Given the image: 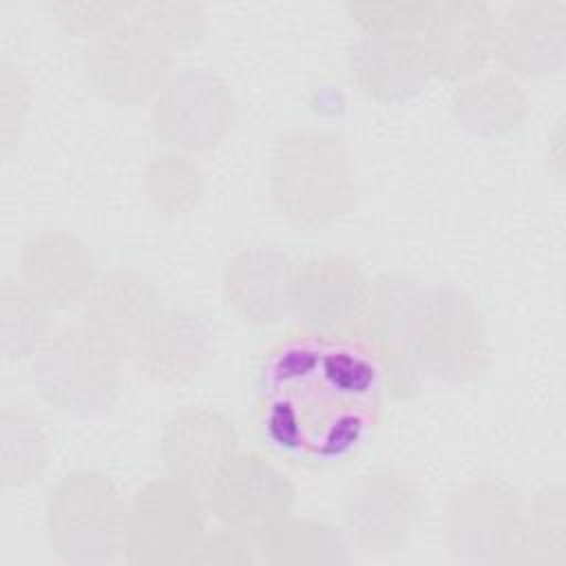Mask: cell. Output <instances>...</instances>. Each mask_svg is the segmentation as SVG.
I'll return each mask as SVG.
<instances>
[{
  "label": "cell",
  "mask_w": 566,
  "mask_h": 566,
  "mask_svg": "<svg viewBox=\"0 0 566 566\" xmlns=\"http://www.w3.org/2000/svg\"><path fill=\"white\" fill-rule=\"evenodd\" d=\"M382 374L352 334L294 327L265 352L254 385L261 438L303 469L347 462L382 420Z\"/></svg>",
  "instance_id": "6da1fadb"
},
{
  "label": "cell",
  "mask_w": 566,
  "mask_h": 566,
  "mask_svg": "<svg viewBox=\"0 0 566 566\" xmlns=\"http://www.w3.org/2000/svg\"><path fill=\"white\" fill-rule=\"evenodd\" d=\"M270 197L281 217L303 230L345 217L356 203L345 137L327 128H292L279 135L270 157Z\"/></svg>",
  "instance_id": "7a4b0ae2"
},
{
  "label": "cell",
  "mask_w": 566,
  "mask_h": 566,
  "mask_svg": "<svg viewBox=\"0 0 566 566\" xmlns=\"http://www.w3.org/2000/svg\"><path fill=\"white\" fill-rule=\"evenodd\" d=\"M126 513L128 504L106 473L75 469L49 491L44 533L64 564H106L124 553Z\"/></svg>",
  "instance_id": "3957f363"
},
{
  "label": "cell",
  "mask_w": 566,
  "mask_h": 566,
  "mask_svg": "<svg viewBox=\"0 0 566 566\" xmlns=\"http://www.w3.org/2000/svg\"><path fill=\"white\" fill-rule=\"evenodd\" d=\"M413 352L422 376L449 385L478 380L489 369L491 347L475 298L453 285L422 287L413 314Z\"/></svg>",
  "instance_id": "277c9868"
},
{
  "label": "cell",
  "mask_w": 566,
  "mask_h": 566,
  "mask_svg": "<svg viewBox=\"0 0 566 566\" xmlns=\"http://www.w3.org/2000/svg\"><path fill=\"white\" fill-rule=\"evenodd\" d=\"M422 285L407 272H380L369 281L365 303L347 334L360 340L380 367L385 394L411 400L422 385L413 352V314Z\"/></svg>",
  "instance_id": "5b68a950"
},
{
  "label": "cell",
  "mask_w": 566,
  "mask_h": 566,
  "mask_svg": "<svg viewBox=\"0 0 566 566\" xmlns=\"http://www.w3.org/2000/svg\"><path fill=\"white\" fill-rule=\"evenodd\" d=\"M33 382L60 411H106L122 394V358L82 325L60 327L33 356Z\"/></svg>",
  "instance_id": "8992f818"
},
{
  "label": "cell",
  "mask_w": 566,
  "mask_h": 566,
  "mask_svg": "<svg viewBox=\"0 0 566 566\" xmlns=\"http://www.w3.org/2000/svg\"><path fill=\"white\" fill-rule=\"evenodd\" d=\"M526 509L515 486L500 478H475L447 502L442 533L447 548L469 564L522 562Z\"/></svg>",
  "instance_id": "52a82bcc"
},
{
  "label": "cell",
  "mask_w": 566,
  "mask_h": 566,
  "mask_svg": "<svg viewBox=\"0 0 566 566\" xmlns=\"http://www.w3.org/2000/svg\"><path fill=\"white\" fill-rule=\"evenodd\" d=\"M206 535V506L199 491L175 480L142 484L126 513L124 555L130 566L188 564Z\"/></svg>",
  "instance_id": "ba28073f"
},
{
  "label": "cell",
  "mask_w": 566,
  "mask_h": 566,
  "mask_svg": "<svg viewBox=\"0 0 566 566\" xmlns=\"http://www.w3.org/2000/svg\"><path fill=\"white\" fill-rule=\"evenodd\" d=\"M424 511L418 482L398 467H374L356 478L343 500V533L349 548L369 557L400 553Z\"/></svg>",
  "instance_id": "9c48e42d"
},
{
  "label": "cell",
  "mask_w": 566,
  "mask_h": 566,
  "mask_svg": "<svg viewBox=\"0 0 566 566\" xmlns=\"http://www.w3.org/2000/svg\"><path fill=\"white\" fill-rule=\"evenodd\" d=\"M234 117L237 99L230 84L203 66L172 71L150 106L155 137L179 153L214 148L230 133Z\"/></svg>",
  "instance_id": "30bf717a"
},
{
  "label": "cell",
  "mask_w": 566,
  "mask_h": 566,
  "mask_svg": "<svg viewBox=\"0 0 566 566\" xmlns=\"http://www.w3.org/2000/svg\"><path fill=\"white\" fill-rule=\"evenodd\" d=\"M296 489L265 455L237 451L206 489V506L230 531L252 539L292 515Z\"/></svg>",
  "instance_id": "8fae6325"
},
{
  "label": "cell",
  "mask_w": 566,
  "mask_h": 566,
  "mask_svg": "<svg viewBox=\"0 0 566 566\" xmlns=\"http://www.w3.org/2000/svg\"><path fill=\"white\" fill-rule=\"evenodd\" d=\"M172 53L130 18L95 38L82 53L91 86L115 104L155 97L172 73Z\"/></svg>",
  "instance_id": "7c38bea8"
},
{
  "label": "cell",
  "mask_w": 566,
  "mask_h": 566,
  "mask_svg": "<svg viewBox=\"0 0 566 566\" xmlns=\"http://www.w3.org/2000/svg\"><path fill=\"white\" fill-rule=\"evenodd\" d=\"M161 310L159 292L146 274L113 268L93 283L82 303L80 325L115 356L133 360Z\"/></svg>",
  "instance_id": "4fadbf2b"
},
{
  "label": "cell",
  "mask_w": 566,
  "mask_h": 566,
  "mask_svg": "<svg viewBox=\"0 0 566 566\" xmlns=\"http://www.w3.org/2000/svg\"><path fill=\"white\" fill-rule=\"evenodd\" d=\"M495 15L482 0L431 2L420 42L431 77L462 82L484 71L493 55Z\"/></svg>",
  "instance_id": "5bb4252c"
},
{
  "label": "cell",
  "mask_w": 566,
  "mask_h": 566,
  "mask_svg": "<svg viewBox=\"0 0 566 566\" xmlns=\"http://www.w3.org/2000/svg\"><path fill=\"white\" fill-rule=\"evenodd\" d=\"M369 279L345 254H316L296 263L290 314L301 327L347 334L365 303Z\"/></svg>",
  "instance_id": "9a60e30c"
},
{
  "label": "cell",
  "mask_w": 566,
  "mask_h": 566,
  "mask_svg": "<svg viewBox=\"0 0 566 566\" xmlns=\"http://www.w3.org/2000/svg\"><path fill=\"white\" fill-rule=\"evenodd\" d=\"M493 55L513 77L557 73L566 60V2L520 0L495 18Z\"/></svg>",
  "instance_id": "2e32d148"
},
{
  "label": "cell",
  "mask_w": 566,
  "mask_h": 566,
  "mask_svg": "<svg viewBox=\"0 0 566 566\" xmlns=\"http://www.w3.org/2000/svg\"><path fill=\"white\" fill-rule=\"evenodd\" d=\"M239 451L234 422L214 407L188 405L164 424L159 453L170 478L206 491L219 469Z\"/></svg>",
  "instance_id": "e0dca14e"
},
{
  "label": "cell",
  "mask_w": 566,
  "mask_h": 566,
  "mask_svg": "<svg viewBox=\"0 0 566 566\" xmlns=\"http://www.w3.org/2000/svg\"><path fill=\"white\" fill-rule=\"evenodd\" d=\"M18 268L20 281L57 310L82 307L99 276L88 245L60 228L31 234L22 243Z\"/></svg>",
  "instance_id": "ac0fdd59"
},
{
  "label": "cell",
  "mask_w": 566,
  "mask_h": 566,
  "mask_svg": "<svg viewBox=\"0 0 566 566\" xmlns=\"http://www.w3.org/2000/svg\"><path fill=\"white\" fill-rule=\"evenodd\" d=\"M294 270L296 263L279 248H241L223 265V298L243 323L254 327L274 325L290 314Z\"/></svg>",
  "instance_id": "d6986e66"
},
{
  "label": "cell",
  "mask_w": 566,
  "mask_h": 566,
  "mask_svg": "<svg viewBox=\"0 0 566 566\" xmlns=\"http://www.w3.org/2000/svg\"><path fill=\"white\" fill-rule=\"evenodd\" d=\"M352 82L376 102H402L431 80L420 35L363 33L347 53Z\"/></svg>",
  "instance_id": "ffe728a7"
},
{
  "label": "cell",
  "mask_w": 566,
  "mask_h": 566,
  "mask_svg": "<svg viewBox=\"0 0 566 566\" xmlns=\"http://www.w3.org/2000/svg\"><path fill=\"white\" fill-rule=\"evenodd\" d=\"M210 347L212 332L201 312L164 305L133 360L153 382L184 385L203 369Z\"/></svg>",
  "instance_id": "44dd1931"
},
{
  "label": "cell",
  "mask_w": 566,
  "mask_h": 566,
  "mask_svg": "<svg viewBox=\"0 0 566 566\" xmlns=\"http://www.w3.org/2000/svg\"><path fill=\"white\" fill-rule=\"evenodd\" d=\"M449 108L467 130L484 137H504L526 122L531 102L520 82L506 71H482L458 82Z\"/></svg>",
  "instance_id": "7402d4cb"
},
{
  "label": "cell",
  "mask_w": 566,
  "mask_h": 566,
  "mask_svg": "<svg viewBox=\"0 0 566 566\" xmlns=\"http://www.w3.org/2000/svg\"><path fill=\"white\" fill-rule=\"evenodd\" d=\"M254 542L261 559L272 566H345L352 562L343 528L316 517L287 515Z\"/></svg>",
  "instance_id": "603a6c76"
},
{
  "label": "cell",
  "mask_w": 566,
  "mask_h": 566,
  "mask_svg": "<svg viewBox=\"0 0 566 566\" xmlns=\"http://www.w3.org/2000/svg\"><path fill=\"white\" fill-rule=\"evenodd\" d=\"M51 334V305L22 281L4 276L0 283V349L4 358H33Z\"/></svg>",
  "instance_id": "cb8c5ba5"
},
{
  "label": "cell",
  "mask_w": 566,
  "mask_h": 566,
  "mask_svg": "<svg viewBox=\"0 0 566 566\" xmlns=\"http://www.w3.org/2000/svg\"><path fill=\"white\" fill-rule=\"evenodd\" d=\"M49 462L46 433L27 407L7 405L0 413V482L24 486L42 475Z\"/></svg>",
  "instance_id": "d4e9b609"
},
{
  "label": "cell",
  "mask_w": 566,
  "mask_h": 566,
  "mask_svg": "<svg viewBox=\"0 0 566 566\" xmlns=\"http://www.w3.org/2000/svg\"><path fill=\"white\" fill-rule=\"evenodd\" d=\"M142 181L150 203L170 217L190 212L203 195V172L199 164L188 153L170 148L146 161Z\"/></svg>",
  "instance_id": "484cf974"
},
{
  "label": "cell",
  "mask_w": 566,
  "mask_h": 566,
  "mask_svg": "<svg viewBox=\"0 0 566 566\" xmlns=\"http://www.w3.org/2000/svg\"><path fill=\"white\" fill-rule=\"evenodd\" d=\"M522 562L555 566L566 562L564 489L559 484L542 486L526 511Z\"/></svg>",
  "instance_id": "4316f807"
},
{
  "label": "cell",
  "mask_w": 566,
  "mask_h": 566,
  "mask_svg": "<svg viewBox=\"0 0 566 566\" xmlns=\"http://www.w3.org/2000/svg\"><path fill=\"white\" fill-rule=\"evenodd\" d=\"M128 18L172 55L195 46L208 29L206 9L199 2H130Z\"/></svg>",
  "instance_id": "83f0119b"
},
{
  "label": "cell",
  "mask_w": 566,
  "mask_h": 566,
  "mask_svg": "<svg viewBox=\"0 0 566 566\" xmlns=\"http://www.w3.org/2000/svg\"><path fill=\"white\" fill-rule=\"evenodd\" d=\"M347 13L363 33H407L418 35L427 22L431 2L427 0H363L345 2Z\"/></svg>",
  "instance_id": "f1b7e54d"
},
{
  "label": "cell",
  "mask_w": 566,
  "mask_h": 566,
  "mask_svg": "<svg viewBox=\"0 0 566 566\" xmlns=\"http://www.w3.org/2000/svg\"><path fill=\"white\" fill-rule=\"evenodd\" d=\"M49 9L62 29L91 40V38L126 22L128 13H130V2L55 0L49 4Z\"/></svg>",
  "instance_id": "f546056e"
},
{
  "label": "cell",
  "mask_w": 566,
  "mask_h": 566,
  "mask_svg": "<svg viewBox=\"0 0 566 566\" xmlns=\"http://www.w3.org/2000/svg\"><path fill=\"white\" fill-rule=\"evenodd\" d=\"M29 84L20 66L9 60H2L0 66V135H2V150L7 153L15 139L20 137L24 115L29 111Z\"/></svg>",
  "instance_id": "4dcf8cb0"
},
{
  "label": "cell",
  "mask_w": 566,
  "mask_h": 566,
  "mask_svg": "<svg viewBox=\"0 0 566 566\" xmlns=\"http://www.w3.org/2000/svg\"><path fill=\"white\" fill-rule=\"evenodd\" d=\"M256 542L243 533L219 528L212 535H203L199 546L192 551L188 564H206V566H243L254 562L252 548Z\"/></svg>",
  "instance_id": "1f68e13d"
}]
</instances>
